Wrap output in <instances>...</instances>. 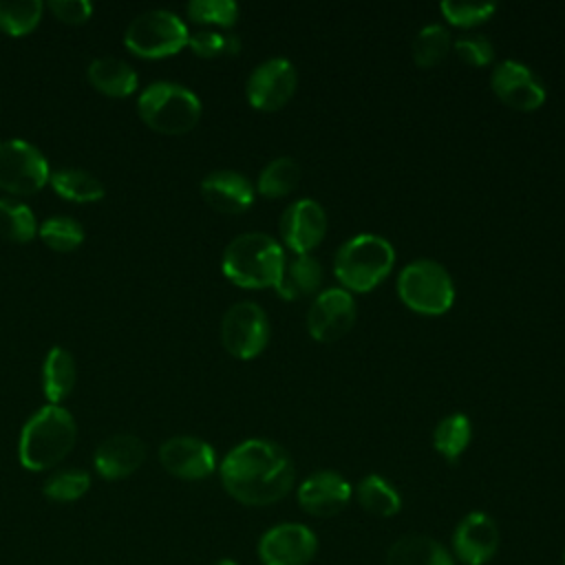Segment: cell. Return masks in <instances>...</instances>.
<instances>
[{"label":"cell","mask_w":565,"mask_h":565,"mask_svg":"<svg viewBox=\"0 0 565 565\" xmlns=\"http://www.w3.org/2000/svg\"><path fill=\"white\" fill-rule=\"evenodd\" d=\"M289 452L269 439H245L221 463V481L230 497L245 505H269L294 486Z\"/></svg>","instance_id":"cell-1"},{"label":"cell","mask_w":565,"mask_h":565,"mask_svg":"<svg viewBox=\"0 0 565 565\" xmlns=\"http://www.w3.org/2000/svg\"><path fill=\"white\" fill-rule=\"evenodd\" d=\"M282 245L265 232H245L232 238L223 252V274L238 287L267 289L276 287L282 265Z\"/></svg>","instance_id":"cell-2"},{"label":"cell","mask_w":565,"mask_h":565,"mask_svg":"<svg viewBox=\"0 0 565 565\" xmlns=\"http://www.w3.org/2000/svg\"><path fill=\"white\" fill-rule=\"evenodd\" d=\"M75 419L57 404L42 406L33 413L20 433L18 455L26 470L40 472L60 463L75 444Z\"/></svg>","instance_id":"cell-3"},{"label":"cell","mask_w":565,"mask_h":565,"mask_svg":"<svg viewBox=\"0 0 565 565\" xmlns=\"http://www.w3.org/2000/svg\"><path fill=\"white\" fill-rule=\"evenodd\" d=\"M395 249L377 234H355L344 241L333 258V274L342 289L371 291L375 289L393 269Z\"/></svg>","instance_id":"cell-4"},{"label":"cell","mask_w":565,"mask_h":565,"mask_svg":"<svg viewBox=\"0 0 565 565\" xmlns=\"http://www.w3.org/2000/svg\"><path fill=\"white\" fill-rule=\"evenodd\" d=\"M137 110L152 130L163 135H183L199 124L201 102L181 84L154 82L139 95Z\"/></svg>","instance_id":"cell-5"},{"label":"cell","mask_w":565,"mask_h":565,"mask_svg":"<svg viewBox=\"0 0 565 565\" xmlns=\"http://www.w3.org/2000/svg\"><path fill=\"white\" fill-rule=\"evenodd\" d=\"M402 302L422 316H441L455 302V282L448 269L430 258H417L397 276Z\"/></svg>","instance_id":"cell-6"},{"label":"cell","mask_w":565,"mask_h":565,"mask_svg":"<svg viewBox=\"0 0 565 565\" xmlns=\"http://www.w3.org/2000/svg\"><path fill=\"white\" fill-rule=\"evenodd\" d=\"M188 29L172 11L152 9L137 15L124 35L126 46L141 57H168L188 44Z\"/></svg>","instance_id":"cell-7"},{"label":"cell","mask_w":565,"mask_h":565,"mask_svg":"<svg viewBox=\"0 0 565 565\" xmlns=\"http://www.w3.org/2000/svg\"><path fill=\"white\" fill-rule=\"evenodd\" d=\"M221 342L238 360L260 355L269 342V320L263 307L252 300L232 305L221 320Z\"/></svg>","instance_id":"cell-8"},{"label":"cell","mask_w":565,"mask_h":565,"mask_svg":"<svg viewBox=\"0 0 565 565\" xmlns=\"http://www.w3.org/2000/svg\"><path fill=\"white\" fill-rule=\"evenodd\" d=\"M44 154L24 139L0 141V188L11 194H33L49 181Z\"/></svg>","instance_id":"cell-9"},{"label":"cell","mask_w":565,"mask_h":565,"mask_svg":"<svg viewBox=\"0 0 565 565\" xmlns=\"http://www.w3.org/2000/svg\"><path fill=\"white\" fill-rule=\"evenodd\" d=\"M298 71L287 57H269L260 62L247 77L245 93L256 110H278L296 93Z\"/></svg>","instance_id":"cell-10"},{"label":"cell","mask_w":565,"mask_h":565,"mask_svg":"<svg viewBox=\"0 0 565 565\" xmlns=\"http://www.w3.org/2000/svg\"><path fill=\"white\" fill-rule=\"evenodd\" d=\"M358 307L353 296L342 287L320 291L307 311L309 335L318 342H335L347 335L355 322Z\"/></svg>","instance_id":"cell-11"},{"label":"cell","mask_w":565,"mask_h":565,"mask_svg":"<svg viewBox=\"0 0 565 565\" xmlns=\"http://www.w3.org/2000/svg\"><path fill=\"white\" fill-rule=\"evenodd\" d=\"M318 552L313 530L302 523H280L269 527L258 541L263 565H307Z\"/></svg>","instance_id":"cell-12"},{"label":"cell","mask_w":565,"mask_h":565,"mask_svg":"<svg viewBox=\"0 0 565 565\" xmlns=\"http://www.w3.org/2000/svg\"><path fill=\"white\" fill-rule=\"evenodd\" d=\"M278 230L291 254H311L327 234V212L316 199H296L285 207Z\"/></svg>","instance_id":"cell-13"},{"label":"cell","mask_w":565,"mask_h":565,"mask_svg":"<svg viewBox=\"0 0 565 565\" xmlns=\"http://www.w3.org/2000/svg\"><path fill=\"white\" fill-rule=\"evenodd\" d=\"M490 86L494 95L514 110H536L545 102L543 82L530 66L516 60L499 62L490 75Z\"/></svg>","instance_id":"cell-14"},{"label":"cell","mask_w":565,"mask_h":565,"mask_svg":"<svg viewBox=\"0 0 565 565\" xmlns=\"http://www.w3.org/2000/svg\"><path fill=\"white\" fill-rule=\"evenodd\" d=\"M159 461L170 475L188 481L205 479L216 468L214 448L207 441L190 435H179L163 441L159 448Z\"/></svg>","instance_id":"cell-15"},{"label":"cell","mask_w":565,"mask_h":565,"mask_svg":"<svg viewBox=\"0 0 565 565\" xmlns=\"http://www.w3.org/2000/svg\"><path fill=\"white\" fill-rule=\"evenodd\" d=\"M501 543L499 525L486 512L466 514L452 534V550L463 565H486Z\"/></svg>","instance_id":"cell-16"},{"label":"cell","mask_w":565,"mask_h":565,"mask_svg":"<svg viewBox=\"0 0 565 565\" xmlns=\"http://www.w3.org/2000/svg\"><path fill=\"white\" fill-rule=\"evenodd\" d=\"M349 481L333 470H318L307 477L298 488L300 508L318 519H329L340 514L351 501Z\"/></svg>","instance_id":"cell-17"},{"label":"cell","mask_w":565,"mask_h":565,"mask_svg":"<svg viewBox=\"0 0 565 565\" xmlns=\"http://www.w3.org/2000/svg\"><path fill=\"white\" fill-rule=\"evenodd\" d=\"M201 196L216 212L241 214L254 203V185L236 170H214L201 181Z\"/></svg>","instance_id":"cell-18"},{"label":"cell","mask_w":565,"mask_h":565,"mask_svg":"<svg viewBox=\"0 0 565 565\" xmlns=\"http://www.w3.org/2000/svg\"><path fill=\"white\" fill-rule=\"evenodd\" d=\"M146 459V448L139 437L119 433L104 439L95 450V470L104 479H124L132 475Z\"/></svg>","instance_id":"cell-19"},{"label":"cell","mask_w":565,"mask_h":565,"mask_svg":"<svg viewBox=\"0 0 565 565\" xmlns=\"http://www.w3.org/2000/svg\"><path fill=\"white\" fill-rule=\"evenodd\" d=\"M322 282V265L311 254H294L285 258L280 278L276 282V294L285 300H300L318 291Z\"/></svg>","instance_id":"cell-20"},{"label":"cell","mask_w":565,"mask_h":565,"mask_svg":"<svg viewBox=\"0 0 565 565\" xmlns=\"http://www.w3.org/2000/svg\"><path fill=\"white\" fill-rule=\"evenodd\" d=\"M386 565H455L448 550L424 534L397 539L386 552Z\"/></svg>","instance_id":"cell-21"},{"label":"cell","mask_w":565,"mask_h":565,"mask_svg":"<svg viewBox=\"0 0 565 565\" xmlns=\"http://www.w3.org/2000/svg\"><path fill=\"white\" fill-rule=\"evenodd\" d=\"M90 84L108 97H126L137 88V73L119 57H97L88 66Z\"/></svg>","instance_id":"cell-22"},{"label":"cell","mask_w":565,"mask_h":565,"mask_svg":"<svg viewBox=\"0 0 565 565\" xmlns=\"http://www.w3.org/2000/svg\"><path fill=\"white\" fill-rule=\"evenodd\" d=\"M42 384L44 395L51 404H60L64 397L71 395L75 386V360L66 349L53 347L49 351L42 366Z\"/></svg>","instance_id":"cell-23"},{"label":"cell","mask_w":565,"mask_h":565,"mask_svg":"<svg viewBox=\"0 0 565 565\" xmlns=\"http://www.w3.org/2000/svg\"><path fill=\"white\" fill-rule=\"evenodd\" d=\"M355 499L369 514L380 519H388L402 508L399 492L380 475H366L355 486Z\"/></svg>","instance_id":"cell-24"},{"label":"cell","mask_w":565,"mask_h":565,"mask_svg":"<svg viewBox=\"0 0 565 565\" xmlns=\"http://www.w3.org/2000/svg\"><path fill=\"white\" fill-rule=\"evenodd\" d=\"M53 190L75 203H93L104 196V185L97 177L77 168H62L49 177Z\"/></svg>","instance_id":"cell-25"},{"label":"cell","mask_w":565,"mask_h":565,"mask_svg":"<svg viewBox=\"0 0 565 565\" xmlns=\"http://www.w3.org/2000/svg\"><path fill=\"white\" fill-rule=\"evenodd\" d=\"M472 437L470 419L463 413L446 415L433 430V446L446 461H457Z\"/></svg>","instance_id":"cell-26"},{"label":"cell","mask_w":565,"mask_h":565,"mask_svg":"<svg viewBox=\"0 0 565 565\" xmlns=\"http://www.w3.org/2000/svg\"><path fill=\"white\" fill-rule=\"evenodd\" d=\"M298 181L300 163L294 157H276L260 170L256 190L267 199H280L296 190Z\"/></svg>","instance_id":"cell-27"},{"label":"cell","mask_w":565,"mask_h":565,"mask_svg":"<svg viewBox=\"0 0 565 565\" xmlns=\"http://www.w3.org/2000/svg\"><path fill=\"white\" fill-rule=\"evenodd\" d=\"M452 49V38L450 31L444 24L430 22L426 26H422L415 38H413V60L417 66L428 68L439 64Z\"/></svg>","instance_id":"cell-28"},{"label":"cell","mask_w":565,"mask_h":565,"mask_svg":"<svg viewBox=\"0 0 565 565\" xmlns=\"http://www.w3.org/2000/svg\"><path fill=\"white\" fill-rule=\"evenodd\" d=\"M35 216L29 205L0 199V236L15 243H26L35 236Z\"/></svg>","instance_id":"cell-29"},{"label":"cell","mask_w":565,"mask_h":565,"mask_svg":"<svg viewBox=\"0 0 565 565\" xmlns=\"http://www.w3.org/2000/svg\"><path fill=\"white\" fill-rule=\"evenodd\" d=\"M40 238L55 252H73L84 241V227L71 216H53L40 225Z\"/></svg>","instance_id":"cell-30"},{"label":"cell","mask_w":565,"mask_h":565,"mask_svg":"<svg viewBox=\"0 0 565 565\" xmlns=\"http://www.w3.org/2000/svg\"><path fill=\"white\" fill-rule=\"evenodd\" d=\"M42 15L40 0H20V2H0V29L9 35L29 33Z\"/></svg>","instance_id":"cell-31"},{"label":"cell","mask_w":565,"mask_h":565,"mask_svg":"<svg viewBox=\"0 0 565 565\" xmlns=\"http://www.w3.org/2000/svg\"><path fill=\"white\" fill-rule=\"evenodd\" d=\"M90 488V477L84 470H62L44 481V497L57 503H71L86 494Z\"/></svg>","instance_id":"cell-32"},{"label":"cell","mask_w":565,"mask_h":565,"mask_svg":"<svg viewBox=\"0 0 565 565\" xmlns=\"http://www.w3.org/2000/svg\"><path fill=\"white\" fill-rule=\"evenodd\" d=\"M439 11L441 15L455 24V26H461V29H470V26H477L481 22H488L494 11H497V4L494 2H463V0H444L439 4Z\"/></svg>","instance_id":"cell-33"},{"label":"cell","mask_w":565,"mask_h":565,"mask_svg":"<svg viewBox=\"0 0 565 565\" xmlns=\"http://www.w3.org/2000/svg\"><path fill=\"white\" fill-rule=\"evenodd\" d=\"M185 9L194 22L203 24L232 26L238 20V4L234 0H192Z\"/></svg>","instance_id":"cell-34"},{"label":"cell","mask_w":565,"mask_h":565,"mask_svg":"<svg viewBox=\"0 0 565 565\" xmlns=\"http://www.w3.org/2000/svg\"><path fill=\"white\" fill-rule=\"evenodd\" d=\"M455 55L470 66H486L494 57L492 42L481 33H466L452 42Z\"/></svg>","instance_id":"cell-35"},{"label":"cell","mask_w":565,"mask_h":565,"mask_svg":"<svg viewBox=\"0 0 565 565\" xmlns=\"http://www.w3.org/2000/svg\"><path fill=\"white\" fill-rule=\"evenodd\" d=\"M188 44L199 57H216L227 53V35H221L216 31H196L188 38Z\"/></svg>","instance_id":"cell-36"},{"label":"cell","mask_w":565,"mask_h":565,"mask_svg":"<svg viewBox=\"0 0 565 565\" xmlns=\"http://www.w3.org/2000/svg\"><path fill=\"white\" fill-rule=\"evenodd\" d=\"M49 7L66 24H82L93 13V4L86 0H53Z\"/></svg>","instance_id":"cell-37"},{"label":"cell","mask_w":565,"mask_h":565,"mask_svg":"<svg viewBox=\"0 0 565 565\" xmlns=\"http://www.w3.org/2000/svg\"><path fill=\"white\" fill-rule=\"evenodd\" d=\"M214 565H238V563L232 561V558H221V561H216Z\"/></svg>","instance_id":"cell-38"},{"label":"cell","mask_w":565,"mask_h":565,"mask_svg":"<svg viewBox=\"0 0 565 565\" xmlns=\"http://www.w3.org/2000/svg\"><path fill=\"white\" fill-rule=\"evenodd\" d=\"M563 565H565V552H563Z\"/></svg>","instance_id":"cell-39"}]
</instances>
